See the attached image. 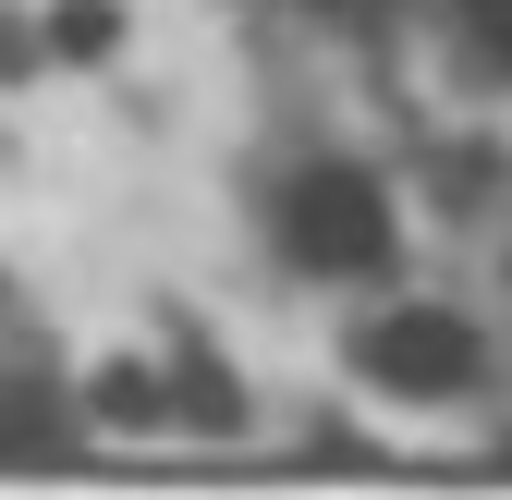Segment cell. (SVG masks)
I'll return each mask as SVG.
<instances>
[{
	"label": "cell",
	"instance_id": "cell-1",
	"mask_svg": "<svg viewBox=\"0 0 512 500\" xmlns=\"http://www.w3.org/2000/svg\"><path fill=\"white\" fill-rule=\"evenodd\" d=\"M269 244H281V269L293 281H391L403 269V208H391V183H378L366 159H293L269 171Z\"/></svg>",
	"mask_w": 512,
	"mask_h": 500
},
{
	"label": "cell",
	"instance_id": "cell-2",
	"mask_svg": "<svg viewBox=\"0 0 512 500\" xmlns=\"http://www.w3.org/2000/svg\"><path fill=\"white\" fill-rule=\"evenodd\" d=\"M342 379L378 403H476L488 391V330L464 305H366L342 330Z\"/></svg>",
	"mask_w": 512,
	"mask_h": 500
},
{
	"label": "cell",
	"instance_id": "cell-3",
	"mask_svg": "<svg viewBox=\"0 0 512 500\" xmlns=\"http://www.w3.org/2000/svg\"><path fill=\"white\" fill-rule=\"evenodd\" d=\"M427 37L464 86H512V0H427Z\"/></svg>",
	"mask_w": 512,
	"mask_h": 500
},
{
	"label": "cell",
	"instance_id": "cell-4",
	"mask_svg": "<svg viewBox=\"0 0 512 500\" xmlns=\"http://www.w3.org/2000/svg\"><path fill=\"white\" fill-rule=\"evenodd\" d=\"M171 415H183V427H208V440H232V427H244V379H232V366H220L196 330H171Z\"/></svg>",
	"mask_w": 512,
	"mask_h": 500
},
{
	"label": "cell",
	"instance_id": "cell-5",
	"mask_svg": "<svg viewBox=\"0 0 512 500\" xmlns=\"http://www.w3.org/2000/svg\"><path fill=\"white\" fill-rule=\"evenodd\" d=\"M98 427H122V440H135V427H171V366H135V354H110V366H86V391H74Z\"/></svg>",
	"mask_w": 512,
	"mask_h": 500
},
{
	"label": "cell",
	"instance_id": "cell-6",
	"mask_svg": "<svg viewBox=\"0 0 512 500\" xmlns=\"http://www.w3.org/2000/svg\"><path fill=\"white\" fill-rule=\"evenodd\" d=\"M49 74H98V61L122 49V0H49Z\"/></svg>",
	"mask_w": 512,
	"mask_h": 500
},
{
	"label": "cell",
	"instance_id": "cell-7",
	"mask_svg": "<svg viewBox=\"0 0 512 500\" xmlns=\"http://www.w3.org/2000/svg\"><path fill=\"white\" fill-rule=\"evenodd\" d=\"M25 74H49V25L0 0V86H25Z\"/></svg>",
	"mask_w": 512,
	"mask_h": 500
},
{
	"label": "cell",
	"instance_id": "cell-8",
	"mask_svg": "<svg viewBox=\"0 0 512 500\" xmlns=\"http://www.w3.org/2000/svg\"><path fill=\"white\" fill-rule=\"evenodd\" d=\"M0 318H13V281H0Z\"/></svg>",
	"mask_w": 512,
	"mask_h": 500
},
{
	"label": "cell",
	"instance_id": "cell-9",
	"mask_svg": "<svg viewBox=\"0 0 512 500\" xmlns=\"http://www.w3.org/2000/svg\"><path fill=\"white\" fill-rule=\"evenodd\" d=\"M500 464H512V440H500Z\"/></svg>",
	"mask_w": 512,
	"mask_h": 500
}]
</instances>
